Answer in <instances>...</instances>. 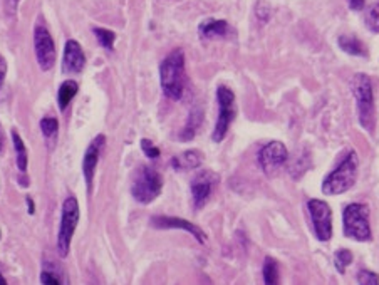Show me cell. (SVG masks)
I'll list each match as a JSON object with an SVG mask.
<instances>
[{
  "mask_svg": "<svg viewBox=\"0 0 379 285\" xmlns=\"http://www.w3.org/2000/svg\"><path fill=\"white\" fill-rule=\"evenodd\" d=\"M307 210H309L310 220H313L314 233L319 242H329L334 233L332 226V210L324 200L313 198L307 201Z\"/></svg>",
  "mask_w": 379,
  "mask_h": 285,
  "instance_id": "cell-9",
  "label": "cell"
},
{
  "mask_svg": "<svg viewBox=\"0 0 379 285\" xmlns=\"http://www.w3.org/2000/svg\"><path fill=\"white\" fill-rule=\"evenodd\" d=\"M262 275H264V285H280L279 265H277V262L272 257H265Z\"/></svg>",
  "mask_w": 379,
  "mask_h": 285,
  "instance_id": "cell-22",
  "label": "cell"
},
{
  "mask_svg": "<svg viewBox=\"0 0 379 285\" xmlns=\"http://www.w3.org/2000/svg\"><path fill=\"white\" fill-rule=\"evenodd\" d=\"M0 285H7L6 279H3V275H2V274H0Z\"/></svg>",
  "mask_w": 379,
  "mask_h": 285,
  "instance_id": "cell-34",
  "label": "cell"
},
{
  "mask_svg": "<svg viewBox=\"0 0 379 285\" xmlns=\"http://www.w3.org/2000/svg\"><path fill=\"white\" fill-rule=\"evenodd\" d=\"M352 251L348 249H341L334 254V265L336 270L339 272V274H346V268L352 263Z\"/></svg>",
  "mask_w": 379,
  "mask_h": 285,
  "instance_id": "cell-25",
  "label": "cell"
},
{
  "mask_svg": "<svg viewBox=\"0 0 379 285\" xmlns=\"http://www.w3.org/2000/svg\"><path fill=\"white\" fill-rule=\"evenodd\" d=\"M356 279L359 285H379V275L376 272L368 270V268H363V270L357 272Z\"/></svg>",
  "mask_w": 379,
  "mask_h": 285,
  "instance_id": "cell-27",
  "label": "cell"
},
{
  "mask_svg": "<svg viewBox=\"0 0 379 285\" xmlns=\"http://www.w3.org/2000/svg\"><path fill=\"white\" fill-rule=\"evenodd\" d=\"M255 15H257V19L260 20V22H269V20H271V15H272L271 6H269L267 2H264V0L257 2Z\"/></svg>",
  "mask_w": 379,
  "mask_h": 285,
  "instance_id": "cell-28",
  "label": "cell"
},
{
  "mask_svg": "<svg viewBox=\"0 0 379 285\" xmlns=\"http://www.w3.org/2000/svg\"><path fill=\"white\" fill-rule=\"evenodd\" d=\"M357 168H359V158L356 151H348L341 163L322 182V193L327 196L343 195L351 190L356 184Z\"/></svg>",
  "mask_w": 379,
  "mask_h": 285,
  "instance_id": "cell-2",
  "label": "cell"
},
{
  "mask_svg": "<svg viewBox=\"0 0 379 285\" xmlns=\"http://www.w3.org/2000/svg\"><path fill=\"white\" fill-rule=\"evenodd\" d=\"M366 27L374 34H379V0L374 2L371 7L366 12Z\"/></svg>",
  "mask_w": 379,
  "mask_h": 285,
  "instance_id": "cell-26",
  "label": "cell"
},
{
  "mask_svg": "<svg viewBox=\"0 0 379 285\" xmlns=\"http://www.w3.org/2000/svg\"><path fill=\"white\" fill-rule=\"evenodd\" d=\"M198 34L201 39H223L229 34H231V27L227 20L222 19H206L198 27Z\"/></svg>",
  "mask_w": 379,
  "mask_h": 285,
  "instance_id": "cell-15",
  "label": "cell"
},
{
  "mask_svg": "<svg viewBox=\"0 0 379 285\" xmlns=\"http://www.w3.org/2000/svg\"><path fill=\"white\" fill-rule=\"evenodd\" d=\"M12 141H14V148L17 154V168H19L20 173H25L27 171L29 165V156H27V148H25V142L22 138L19 136V133L12 131Z\"/></svg>",
  "mask_w": 379,
  "mask_h": 285,
  "instance_id": "cell-21",
  "label": "cell"
},
{
  "mask_svg": "<svg viewBox=\"0 0 379 285\" xmlns=\"http://www.w3.org/2000/svg\"><path fill=\"white\" fill-rule=\"evenodd\" d=\"M217 103H218V117L217 124L212 133L213 142H222L229 133L231 123H234L237 109H235V94L230 87L220 86L217 89Z\"/></svg>",
  "mask_w": 379,
  "mask_h": 285,
  "instance_id": "cell-7",
  "label": "cell"
},
{
  "mask_svg": "<svg viewBox=\"0 0 379 285\" xmlns=\"http://www.w3.org/2000/svg\"><path fill=\"white\" fill-rule=\"evenodd\" d=\"M201 121H203V111H201L200 108H193L187 119V124H185L182 133H180V140L182 141L193 140L198 131V128L201 126Z\"/></svg>",
  "mask_w": 379,
  "mask_h": 285,
  "instance_id": "cell-19",
  "label": "cell"
},
{
  "mask_svg": "<svg viewBox=\"0 0 379 285\" xmlns=\"http://www.w3.org/2000/svg\"><path fill=\"white\" fill-rule=\"evenodd\" d=\"M366 6V0H349V7H351V10H363Z\"/></svg>",
  "mask_w": 379,
  "mask_h": 285,
  "instance_id": "cell-31",
  "label": "cell"
},
{
  "mask_svg": "<svg viewBox=\"0 0 379 285\" xmlns=\"http://www.w3.org/2000/svg\"><path fill=\"white\" fill-rule=\"evenodd\" d=\"M27 205H29V213H34V210H36V207H34V200L31 198V196H27Z\"/></svg>",
  "mask_w": 379,
  "mask_h": 285,
  "instance_id": "cell-33",
  "label": "cell"
},
{
  "mask_svg": "<svg viewBox=\"0 0 379 285\" xmlns=\"http://www.w3.org/2000/svg\"><path fill=\"white\" fill-rule=\"evenodd\" d=\"M79 224V203L74 196H67L62 201L61 208V225H59L57 233V251L62 258L69 255L71 243Z\"/></svg>",
  "mask_w": 379,
  "mask_h": 285,
  "instance_id": "cell-6",
  "label": "cell"
},
{
  "mask_svg": "<svg viewBox=\"0 0 379 285\" xmlns=\"http://www.w3.org/2000/svg\"><path fill=\"white\" fill-rule=\"evenodd\" d=\"M339 48L344 50V52L349 54V56L355 57H368V48L364 45V42L361 39H357L356 36H341L338 39Z\"/></svg>",
  "mask_w": 379,
  "mask_h": 285,
  "instance_id": "cell-17",
  "label": "cell"
},
{
  "mask_svg": "<svg viewBox=\"0 0 379 285\" xmlns=\"http://www.w3.org/2000/svg\"><path fill=\"white\" fill-rule=\"evenodd\" d=\"M163 178L151 166H140L133 175L131 195L138 203L148 205L162 195Z\"/></svg>",
  "mask_w": 379,
  "mask_h": 285,
  "instance_id": "cell-5",
  "label": "cell"
},
{
  "mask_svg": "<svg viewBox=\"0 0 379 285\" xmlns=\"http://www.w3.org/2000/svg\"><path fill=\"white\" fill-rule=\"evenodd\" d=\"M344 237L356 242H369L373 238L369 225V208L364 203H351L343 212Z\"/></svg>",
  "mask_w": 379,
  "mask_h": 285,
  "instance_id": "cell-4",
  "label": "cell"
},
{
  "mask_svg": "<svg viewBox=\"0 0 379 285\" xmlns=\"http://www.w3.org/2000/svg\"><path fill=\"white\" fill-rule=\"evenodd\" d=\"M41 131L44 134V138L48 140L50 146H54V142L57 140V133H59V123L56 117L52 116H45L41 119Z\"/></svg>",
  "mask_w": 379,
  "mask_h": 285,
  "instance_id": "cell-23",
  "label": "cell"
},
{
  "mask_svg": "<svg viewBox=\"0 0 379 285\" xmlns=\"http://www.w3.org/2000/svg\"><path fill=\"white\" fill-rule=\"evenodd\" d=\"M201 163H203V154L198 149H188L171 159V166H173L176 171L196 170V168L201 166Z\"/></svg>",
  "mask_w": 379,
  "mask_h": 285,
  "instance_id": "cell-16",
  "label": "cell"
},
{
  "mask_svg": "<svg viewBox=\"0 0 379 285\" xmlns=\"http://www.w3.org/2000/svg\"><path fill=\"white\" fill-rule=\"evenodd\" d=\"M6 74H7V62L6 59L0 56V87H2L3 81H6Z\"/></svg>",
  "mask_w": 379,
  "mask_h": 285,
  "instance_id": "cell-30",
  "label": "cell"
},
{
  "mask_svg": "<svg viewBox=\"0 0 379 285\" xmlns=\"http://www.w3.org/2000/svg\"><path fill=\"white\" fill-rule=\"evenodd\" d=\"M104 145H106V136H104V134H98V136L91 141V145L87 146L86 153H84L83 175H84V180H86L87 193H91L92 182H94L96 168H98V161H99L101 153H103Z\"/></svg>",
  "mask_w": 379,
  "mask_h": 285,
  "instance_id": "cell-12",
  "label": "cell"
},
{
  "mask_svg": "<svg viewBox=\"0 0 379 285\" xmlns=\"http://www.w3.org/2000/svg\"><path fill=\"white\" fill-rule=\"evenodd\" d=\"M151 225L155 226V228H175V230H185V232H188L192 235L193 238L198 243H206V233L203 230L200 228V226L192 224V221L185 220V218H178V217H153L151 218Z\"/></svg>",
  "mask_w": 379,
  "mask_h": 285,
  "instance_id": "cell-13",
  "label": "cell"
},
{
  "mask_svg": "<svg viewBox=\"0 0 379 285\" xmlns=\"http://www.w3.org/2000/svg\"><path fill=\"white\" fill-rule=\"evenodd\" d=\"M78 82L73 81V79H67V81H64L61 84V87H59V92H57V101H59V109L61 111H64V109L69 106L71 101L74 99V96L78 94Z\"/></svg>",
  "mask_w": 379,
  "mask_h": 285,
  "instance_id": "cell-20",
  "label": "cell"
},
{
  "mask_svg": "<svg viewBox=\"0 0 379 285\" xmlns=\"http://www.w3.org/2000/svg\"><path fill=\"white\" fill-rule=\"evenodd\" d=\"M185 52L182 49L171 50L159 64V82L168 99L180 101L185 92Z\"/></svg>",
  "mask_w": 379,
  "mask_h": 285,
  "instance_id": "cell-1",
  "label": "cell"
},
{
  "mask_svg": "<svg viewBox=\"0 0 379 285\" xmlns=\"http://www.w3.org/2000/svg\"><path fill=\"white\" fill-rule=\"evenodd\" d=\"M351 92L355 96L359 124L366 131H373L376 126V104L371 79L366 74H355L351 79Z\"/></svg>",
  "mask_w": 379,
  "mask_h": 285,
  "instance_id": "cell-3",
  "label": "cell"
},
{
  "mask_svg": "<svg viewBox=\"0 0 379 285\" xmlns=\"http://www.w3.org/2000/svg\"><path fill=\"white\" fill-rule=\"evenodd\" d=\"M41 284L42 285H67L64 272L54 262L44 263L41 270Z\"/></svg>",
  "mask_w": 379,
  "mask_h": 285,
  "instance_id": "cell-18",
  "label": "cell"
},
{
  "mask_svg": "<svg viewBox=\"0 0 379 285\" xmlns=\"http://www.w3.org/2000/svg\"><path fill=\"white\" fill-rule=\"evenodd\" d=\"M34 49H36L37 64L42 71H50L56 62V44L45 24L39 20L34 27Z\"/></svg>",
  "mask_w": 379,
  "mask_h": 285,
  "instance_id": "cell-8",
  "label": "cell"
},
{
  "mask_svg": "<svg viewBox=\"0 0 379 285\" xmlns=\"http://www.w3.org/2000/svg\"><path fill=\"white\" fill-rule=\"evenodd\" d=\"M3 145H6V133H3L2 124H0V153H2Z\"/></svg>",
  "mask_w": 379,
  "mask_h": 285,
  "instance_id": "cell-32",
  "label": "cell"
},
{
  "mask_svg": "<svg viewBox=\"0 0 379 285\" xmlns=\"http://www.w3.org/2000/svg\"><path fill=\"white\" fill-rule=\"evenodd\" d=\"M289 151L282 141H269L259 151V165L267 176L279 173L282 166L287 163Z\"/></svg>",
  "mask_w": 379,
  "mask_h": 285,
  "instance_id": "cell-10",
  "label": "cell"
},
{
  "mask_svg": "<svg viewBox=\"0 0 379 285\" xmlns=\"http://www.w3.org/2000/svg\"><path fill=\"white\" fill-rule=\"evenodd\" d=\"M141 149H143V153L151 159H157L159 158V154H162V151H159L158 146H155L153 141H150V140H141Z\"/></svg>",
  "mask_w": 379,
  "mask_h": 285,
  "instance_id": "cell-29",
  "label": "cell"
},
{
  "mask_svg": "<svg viewBox=\"0 0 379 285\" xmlns=\"http://www.w3.org/2000/svg\"><path fill=\"white\" fill-rule=\"evenodd\" d=\"M218 183V175L212 170H201L195 175L192 180L190 190H192V200L193 207L196 210H201L206 205V201L212 196V191L215 184Z\"/></svg>",
  "mask_w": 379,
  "mask_h": 285,
  "instance_id": "cell-11",
  "label": "cell"
},
{
  "mask_svg": "<svg viewBox=\"0 0 379 285\" xmlns=\"http://www.w3.org/2000/svg\"><path fill=\"white\" fill-rule=\"evenodd\" d=\"M86 66V56L78 41L69 39L66 42L64 56H62V73L79 74Z\"/></svg>",
  "mask_w": 379,
  "mask_h": 285,
  "instance_id": "cell-14",
  "label": "cell"
},
{
  "mask_svg": "<svg viewBox=\"0 0 379 285\" xmlns=\"http://www.w3.org/2000/svg\"><path fill=\"white\" fill-rule=\"evenodd\" d=\"M92 32H94L96 39H98L101 48L113 50V48H115V41H116L115 32L109 31V29H103V27H94L92 29Z\"/></svg>",
  "mask_w": 379,
  "mask_h": 285,
  "instance_id": "cell-24",
  "label": "cell"
}]
</instances>
